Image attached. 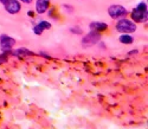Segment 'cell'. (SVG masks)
<instances>
[{
  "label": "cell",
  "instance_id": "obj_1",
  "mask_svg": "<svg viewBox=\"0 0 148 129\" xmlns=\"http://www.w3.org/2000/svg\"><path fill=\"white\" fill-rule=\"evenodd\" d=\"M132 18L136 23H145L148 18V12H147V5L146 3H140L132 12Z\"/></svg>",
  "mask_w": 148,
  "mask_h": 129
},
{
  "label": "cell",
  "instance_id": "obj_2",
  "mask_svg": "<svg viewBox=\"0 0 148 129\" xmlns=\"http://www.w3.org/2000/svg\"><path fill=\"white\" fill-rule=\"evenodd\" d=\"M116 30L122 33H133L136 31V25L129 19L121 18V20H119L116 24Z\"/></svg>",
  "mask_w": 148,
  "mask_h": 129
},
{
  "label": "cell",
  "instance_id": "obj_3",
  "mask_svg": "<svg viewBox=\"0 0 148 129\" xmlns=\"http://www.w3.org/2000/svg\"><path fill=\"white\" fill-rule=\"evenodd\" d=\"M101 39V34L96 32V31H91L90 33H88L87 36H84V38L82 39V46L83 47H90L96 45Z\"/></svg>",
  "mask_w": 148,
  "mask_h": 129
},
{
  "label": "cell",
  "instance_id": "obj_4",
  "mask_svg": "<svg viewBox=\"0 0 148 129\" xmlns=\"http://www.w3.org/2000/svg\"><path fill=\"white\" fill-rule=\"evenodd\" d=\"M108 13L113 19H121L127 14V10L121 5H113L108 8Z\"/></svg>",
  "mask_w": 148,
  "mask_h": 129
},
{
  "label": "cell",
  "instance_id": "obj_5",
  "mask_svg": "<svg viewBox=\"0 0 148 129\" xmlns=\"http://www.w3.org/2000/svg\"><path fill=\"white\" fill-rule=\"evenodd\" d=\"M14 45H16V40L12 37L6 34L0 36V49H1L3 52H8Z\"/></svg>",
  "mask_w": 148,
  "mask_h": 129
},
{
  "label": "cell",
  "instance_id": "obj_6",
  "mask_svg": "<svg viewBox=\"0 0 148 129\" xmlns=\"http://www.w3.org/2000/svg\"><path fill=\"white\" fill-rule=\"evenodd\" d=\"M5 8L8 13L11 14H17L20 11V3L18 0H8V1L5 4Z\"/></svg>",
  "mask_w": 148,
  "mask_h": 129
},
{
  "label": "cell",
  "instance_id": "obj_7",
  "mask_svg": "<svg viewBox=\"0 0 148 129\" xmlns=\"http://www.w3.org/2000/svg\"><path fill=\"white\" fill-rule=\"evenodd\" d=\"M49 5H50V0H37V3H36L37 13H39V14L45 13L46 10L49 8Z\"/></svg>",
  "mask_w": 148,
  "mask_h": 129
},
{
  "label": "cell",
  "instance_id": "obj_8",
  "mask_svg": "<svg viewBox=\"0 0 148 129\" xmlns=\"http://www.w3.org/2000/svg\"><path fill=\"white\" fill-rule=\"evenodd\" d=\"M50 27H51V24L49 23V21L43 20V21H40L39 24H37L36 26L33 27V32H34L36 34H42L44 30H49Z\"/></svg>",
  "mask_w": 148,
  "mask_h": 129
},
{
  "label": "cell",
  "instance_id": "obj_9",
  "mask_svg": "<svg viewBox=\"0 0 148 129\" xmlns=\"http://www.w3.org/2000/svg\"><path fill=\"white\" fill-rule=\"evenodd\" d=\"M108 29V25L106 23H101V21H94L90 24V30L92 31H98V32H102L106 31Z\"/></svg>",
  "mask_w": 148,
  "mask_h": 129
},
{
  "label": "cell",
  "instance_id": "obj_10",
  "mask_svg": "<svg viewBox=\"0 0 148 129\" xmlns=\"http://www.w3.org/2000/svg\"><path fill=\"white\" fill-rule=\"evenodd\" d=\"M31 55H32V52H31V51H29L27 49H25V47H21V49H18V50L13 51V56L19 57V58H24V57L31 56Z\"/></svg>",
  "mask_w": 148,
  "mask_h": 129
},
{
  "label": "cell",
  "instance_id": "obj_11",
  "mask_svg": "<svg viewBox=\"0 0 148 129\" xmlns=\"http://www.w3.org/2000/svg\"><path fill=\"white\" fill-rule=\"evenodd\" d=\"M119 39H120V42H121L122 44H132V43L134 42V38H133L129 33H123V34L119 38Z\"/></svg>",
  "mask_w": 148,
  "mask_h": 129
},
{
  "label": "cell",
  "instance_id": "obj_12",
  "mask_svg": "<svg viewBox=\"0 0 148 129\" xmlns=\"http://www.w3.org/2000/svg\"><path fill=\"white\" fill-rule=\"evenodd\" d=\"M71 32H72V33L81 34V33H82V30H81V29H78V27H77V29H76V27H72V29H71Z\"/></svg>",
  "mask_w": 148,
  "mask_h": 129
},
{
  "label": "cell",
  "instance_id": "obj_13",
  "mask_svg": "<svg viewBox=\"0 0 148 129\" xmlns=\"http://www.w3.org/2000/svg\"><path fill=\"white\" fill-rule=\"evenodd\" d=\"M20 1L25 3V4H31V3H32V0H20Z\"/></svg>",
  "mask_w": 148,
  "mask_h": 129
},
{
  "label": "cell",
  "instance_id": "obj_14",
  "mask_svg": "<svg viewBox=\"0 0 148 129\" xmlns=\"http://www.w3.org/2000/svg\"><path fill=\"white\" fill-rule=\"evenodd\" d=\"M7 1H8V0H0V3H1V4H4V5H5Z\"/></svg>",
  "mask_w": 148,
  "mask_h": 129
}]
</instances>
